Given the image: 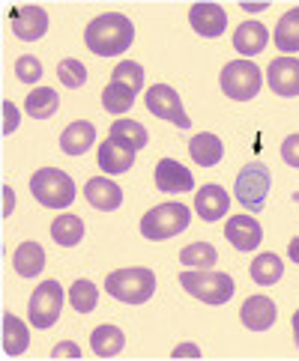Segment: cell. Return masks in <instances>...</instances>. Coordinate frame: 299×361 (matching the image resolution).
Segmentation results:
<instances>
[{
  "mask_svg": "<svg viewBox=\"0 0 299 361\" xmlns=\"http://www.w3.org/2000/svg\"><path fill=\"white\" fill-rule=\"evenodd\" d=\"M135 39V27L132 18L120 16V12H108V16H96L87 24L84 30V42L87 48L99 57H117L132 45Z\"/></svg>",
  "mask_w": 299,
  "mask_h": 361,
  "instance_id": "6da1fadb",
  "label": "cell"
},
{
  "mask_svg": "<svg viewBox=\"0 0 299 361\" xmlns=\"http://www.w3.org/2000/svg\"><path fill=\"white\" fill-rule=\"evenodd\" d=\"M105 290L117 302L144 305L156 293V275L150 269H117L105 278Z\"/></svg>",
  "mask_w": 299,
  "mask_h": 361,
  "instance_id": "7a4b0ae2",
  "label": "cell"
},
{
  "mask_svg": "<svg viewBox=\"0 0 299 361\" xmlns=\"http://www.w3.org/2000/svg\"><path fill=\"white\" fill-rule=\"evenodd\" d=\"M189 221H192L189 206L162 203V206H156V209H150L144 218H141V233H144V239H150V242H165V239H171L177 233H183V230L189 227Z\"/></svg>",
  "mask_w": 299,
  "mask_h": 361,
  "instance_id": "3957f363",
  "label": "cell"
},
{
  "mask_svg": "<svg viewBox=\"0 0 299 361\" xmlns=\"http://www.w3.org/2000/svg\"><path fill=\"white\" fill-rule=\"evenodd\" d=\"M180 283H183L189 295L206 305H225L233 295V278L225 272H206V269L194 272V269H186V272H180Z\"/></svg>",
  "mask_w": 299,
  "mask_h": 361,
  "instance_id": "277c9868",
  "label": "cell"
},
{
  "mask_svg": "<svg viewBox=\"0 0 299 361\" xmlns=\"http://www.w3.org/2000/svg\"><path fill=\"white\" fill-rule=\"evenodd\" d=\"M30 191L33 197L45 206V209H63L75 200V183L69 173L57 171V167H42L30 176Z\"/></svg>",
  "mask_w": 299,
  "mask_h": 361,
  "instance_id": "5b68a950",
  "label": "cell"
},
{
  "mask_svg": "<svg viewBox=\"0 0 299 361\" xmlns=\"http://www.w3.org/2000/svg\"><path fill=\"white\" fill-rule=\"evenodd\" d=\"M272 188V173L264 161H249L237 176V185H233V197H237L240 206L252 212H261L264 203L269 197Z\"/></svg>",
  "mask_w": 299,
  "mask_h": 361,
  "instance_id": "8992f818",
  "label": "cell"
},
{
  "mask_svg": "<svg viewBox=\"0 0 299 361\" xmlns=\"http://www.w3.org/2000/svg\"><path fill=\"white\" fill-rule=\"evenodd\" d=\"M261 69L252 60H230L222 69V90L233 102H249L261 93Z\"/></svg>",
  "mask_w": 299,
  "mask_h": 361,
  "instance_id": "52a82bcc",
  "label": "cell"
},
{
  "mask_svg": "<svg viewBox=\"0 0 299 361\" xmlns=\"http://www.w3.org/2000/svg\"><path fill=\"white\" fill-rule=\"evenodd\" d=\"M63 287L60 281H42L36 287V293L30 295V305H28V317H30V326L36 329H51L54 322L60 319L63 311Z\"/></svg>",
  "mask_w": 299,
  "mask_h": 361,
  "instance_id": "ba28073f",
  "label": "cell"
},
{
  "mask_svg": "<svg viewBox=\"0 0 299 361\" xmlns=\"http://www.w3.org/2000/svg\"><path fill=\"white\" fill-rule=\"evenodd\" d=\"M147 111L153 114V117H159V120H168V123H174L180 128H189L192 120H189V114L183 111V102H180V93L174 87H168V84H153L147 87Z\"/></svg>",
  "mask_w": 299,
  "mask_h": 361,
  "instance_id": "9c48e42d",
  "label": "cell"
},
{
  "mask_svg": "<svg viewBox=\"0 0 299 361\" xmlns=\"http://www.w3.org/2000/svg\"><path fill=\"white\" fill-rule=\"evenodd\" d=\"M9 21H12V33L21 42H36L42 39L48 30V12L36 4H21L9 9Z\"/></svg>",
  "mask_w": 299,
  "mask_h": 361,
  "instance_id": "30bf717a",
  "label": "cell"
},
{
  "mask_svg": "<svg viewBox=\"0 0 299 361\" xmlns=\"http://www.w3.org/2000/svg\"><path fill=\"white\" fill-rule=\"evenodd\" d=\"M269 90L281 99H296L299 96V60L296 57H276L266 69Z\"/></svg>",
  "mask_w": 299,
  "mask_h": 361,
  "instance_id": "8fae6325",
  "label": "cell"
},
{
  "mask_svg": "<svg viewBox=\"0 0 299 361\" xmlns=\"http://www.w3.org/2000/svg\"><path fill=\"white\" fill-rule=\"evenodd\" d=\"M156 188L165 195H183V191L194 188V176L189 167H183L174 159H162L156 164Z\"/></svg>",
  "mask_w": 299,
  "mask_h": 361,
  "instance_id": "7c38bea8",
  "label": "cell"
},
{
  "mask_svg": "<svg viewBox=\"0 0 299 361\" xmlns=\"http://www.w3.org/2000/svg\"><path fill=\"white\" fill-rule=\"evenodd\" d=\"M225 236L237 251H254L264 239V227L257 224L252 215H230L228 227H225Z\"/></svg>",
  "mask_w": 299,
  "mask_h": 361,
  "instance_id": "4fadbf2b",
  "label": "cell"
},
{
  "mask_svg": "<svg viewBox=\"0 0 299 361\" xmlns=\"http://www.w3.org/2000/svg\"><path fill=\"white\" fill-rule=\"evenodd\" d=\"M189 21H192V30L198 36H206V39L222 36L228 27V16L218 4H194L189 9Z\"/></svg>",
  "mask_w": 299,
  "mask_h": 361,
  "instance_id": "5bb4252c",
  "label": "cell"
},
{
  "mask_svg": "<svg viewBox=\"0 0 299 361\" xmlns=\"http://www.w3.org/2000/svg\"><path fill=\"white\" fill-rule=\"evenodd\" d=\"M279 311H276V302L266 299V295H249L240 311V319L242 326L249 331H266L272 322H276Z\"/></svg>",
  "mask_w": 299,
  "mask_h": 361,
  "instance_id": "9a60e30c",
  "label": "cell"
},
{
  "mask_svg": "<svg viewBox=\"0 0 299 361\" xmlns=\"http://www.w3.org/2000/svg\"><path fill=\"white\" fill-rule=\"evenodd\" d=\"M84 195H87L90 206H96V209H102V212H114L117 206L123 203V188L117 185V183H111L108 176H93V179H87Z\"/></svg>",
  "mask_w": 299,
  "mask_h": 361,
  "instance_id": "2e32d148",
  "label": "cell"
},
{
  "mask_svg": "<svg viewBox=\"0 0 299 361\" xmlns=\"http://www.w3.org/2000/svg\"><path fill=\"white\" fill-rule=\"evenodd\" d=\"M228 206H230V197L222 185H204L194 195V209H198L201 221H218V218H225Z\"/></svg>",
  "mask_w": 299,
  "mask_h": 361,
  "instance_id": "e0dca14e",
  "label": "cell"
},
{
  "mask_svg": "<svg viewBox=\"0 0 299 361\" xmlns=\"http://www.w3.org/2000/svg\"><path fill=\"white\" fill-rule=\"evenodd\" d=\"M96 161L105 173L117 176V173H126L129 167L135 164V149H129L123 144H117V140H105V144H99V152H96Z\"/></svg>",
  "mask_w": 299,
  "mask_h": 361,
  "instance_id": "ac0fdd59",
  "label": "cell"
},
{
  "mask_svg": "<svg viewBox=\"0 0 299 361\" xmlns=\"http://www.w3.org/2000/svg\"><path fill=\"white\" fill-rule=\"evenodd\" d=\"M266 42H269V30L261 21H242L237 27V33H233V48H237L242 57L261 54L266 48Z\"/></svg>",
  "mask_w": 299,
  "mask_h": 361,
  "instance_id": "d6986e66",
  "label": "cell"
},
{
  "mask_svg": "<svg viewBox=\"0 0 299 361\" xmlns=\"http://www.w3.org/2000/svg\"><path fill=\"white\" fill-rule=\"evenodd\" d=\"M96 144V126L87 120H78L66 126V132L60 135V147L66 156H84V152Z\"/></svg>",
  "mask_w": 299,
  "mask_h": 361,
  "instance_id": "ffe728a7",
  "label": "cell"
},
{
  "mask_svg": "<svg viewBox=\"0 0 299 361\" xmlns=\"http://www.w3.org/2000/svg\"><path fill=\"white\" fill-rule=\"evenodd\" d=\"M189 156L194 159V164H201V167H216L225 156V144L216 135L201 132V135H194L189 140Z\"/></svg>",
  "mask_w": 299,
  "mask_h": 361,
  "instance_id": "44dd1931",
  "label": "cell"
},
{
  "mask_svg": "<svg viewBox=\"0 0 299 361\" xmlns=\"http://www.w3.org/2000/svg\"><path fill=\"white\" fill-rule=\"evenodd\" d=\"M12 266H16V272L21 278H36L45 269V251H42V245L21 242L16 257H12Z\"/></svg>",
  "mask_w": 299,
  "mask_h": 361,
  "instance_id": "7402d4cb",
  "label": "cell"
},
{
  "mask_svg": "<svg viewBox=\"0 0 299 361\" xmlns=\"http://www.w3.org/2000/svg\"><path fill=\"white\" fill-rule=\"evenodd\" d=\"M30 346V331L28 326L18 319V317H12V314H4V353L9 358H16L21 355L24 350Z\"/></svg>",
  "mask_w": 299,
  "mask_h": 361,
  "instance_id": "603a6c76",
  "label": "cell"
},
{
  "mask_svg": "<svg viewBox=\"0 0 299 361\" xmlns=\"http://www.w3.org/2000/svg\"><path fill=\"white\" fill-rule=\"evenodd\" d=\"M90 346L99 358H114L120 355V350L126 346V334L117 326H99L93 334H90Z\"/></svg>",
  "mask_w": 299,
  "mask_h": 361,
  "instance_id": "cb8c5ba5",
  "label": "cell"
},
{
  "mask_svg": "<svg viewBox=\"0 0 299 361\" xmlns=\"http://www.w3.org/2000/svg\"><path fill=\"white\" fill-rule=\"evenodd\" d=\"M57 108H60V96H57V90H51V87H36L33 93H28V99H24V111H28L33 120H48Z\"/></svg>",
  "mask_w": 299,
  "mask_h": 361,
  "instance_id": "d4e9b609",
  "label": "cell"
},
{
  "mask_svg": "<svg viewBox=\"0 0 299 361\" xmlns=\"http://www.w3.org/2000/svg\"><path fill=\"white\" fill-rule=\"evenodd\" d=\"M111 140H117V144H123V147H129V149H144L147 147V140H150V135H147V128L141 126L138 120H117L114 126H111Z\"/></svg>",
  "mask_w": 299,
  "mask_h": 361,
  "instance_id": "484cf974",
  "label": "cell"
},
{
  "mask_svg": "<svg viewBox=\"0 0 299 361\" xmlns=\"http://www.w3.org/2000/svg\"><path fill=\"white\" fill-rule=\"evenodd\" d=\"M51 239H54L57 245H63V248H75V245L84 239V221L72 212L60 215L57 221L51 224Z\"/></svg>",
  "mask_w": 299,
  "mask_h": 361,
  "instance_id": "4316f807",
  "label": "cell"
},
{
  "mask_svg": "<svg viewBox=\"0 0 299 361\" xmlns=\"http://www.w3.org/2000/svg\"><path fill=\"white\" fill-rule=\"evenodd\" d=\"M276 45H279L288 57L299 51V6L291 9L288 16H281L279 27H276Z\"/></svg>",
  "mask_w": 299,
  "mask_h": 361,
  "instance_id": "83f0119b",
  "label": "cell"
},
{
  "mask_svg": "<svg viewBox=\"0 0 299 361\" xmlns=\"http://www.w3.org/2000/svg\"><path fill=\"white\" fill-rule=\"evenodd\" d=\"M284 275V263L279 260L276 254H261L254 257L252 263V281L261 283V287H272V283H279Z\"/></svg>",
  "mask_w": 299,
  "mask_h": 361,
  "instance_id": "f1b7e54d",
  "label": "cell"
},
{
  "mask_svg": "<svg viewBox=\"0 0 299 361\" xmlns=\"http://www.w3.org/2000/svg\"><path fill=\"white\" fill-rule=\"evenodd\" d=\"M216 260H218V254L210 242H194L180 251V263L186 269H210V266H216Z\"/></svg>",
  "mask_w": 299,
  "mask_h": 361,
  "instance_id": "f546056e",
  "label": "cell"
},
{
  "mask_svg": "<svg viewBox=\"0 0 299 361\" xmlns=\"http://www.w3.org/2000/svg\"><path fill=\"white\" fill-rule=\"evenodd\" d=\"M102 105H105V111H111V114H123V111H132V105H135V93L132 90H126V87H120V84H108L105 90H102Z\"/></svg>",
  "mask_w": 299,
  "mask_h": 361,
  "instance_id": "4dcf8cb0",
  "label": "cell"
},
{
  "mask_svg": "<svg viewBox=\"0 0 299 361\" xmlns=\"http://www.w3.org/2000/svg\"><path fill=\"white\" fill-rule=\"evenodd\" d=\"M111 81H114V84H120V87H126V90H132V93L138 96V93H141V87H144V69H141L138 63H132V60L117 63V66H114V75H111Z\"/></svg>",
  "mask_w": 299,
  "mask_h": 361,
  "instance_id": "1f68e13d",
  "label": "cell"
},
{
  "mask_svg": "<svg viewBox=\"0 0 299 361\" xmlns=\"http://www.w3.org/2000/svg\"><path fill=\"white\" fill-rule=\"evenodd\" d=\"M69 302H72V307L78 314H90L99 302V290L90 281H75L69 287Z\"/></svg>",
  "mask_w": 299,
  "mask_h": 361,
  "instance_id": "d6a6232c",
  "label": "cell"
},
{
  "mask_svg": "<svg viewBox=\"0 0 299 361\" xmlns=\"http://www.w3.org/2000/svg\"><path fill=\"white\" fill-rule=\"evenodd\" d=\"M57 78L63 87H69V90H78V87H84L87 81V69H84V63H78V60H60L57 63Z\"/></svg>",
  "mask_w": 299,
  "mask_h": 361,
  "instance_id": "836d02e7",
  "label": "cell"
},
{
  "mask_svg": "<svg viewBox=\"0 0 299 361\" xmlns=\"http://www.w3.org/2000/svg\"><path fill=\"white\" fill-rule=\"evenodd\" d=\"M16 78L21 84H36L39 78H42V63H39L36 57H30V54L18 57V63H16Z\"/></svg>",
  "mask_w": 299,
  "mask_h": 361,
  "instance_id": "e575fe53",
  "label": "cell"
},
{
  "mask_svg": "<svg viewBox=\"0 0 299 361\" xmlns=\"http://www.w3.org/2000/svg\"><path fill=\"white\" fill-rule=\"evenodd\" d=\"M281 159L291 167H299V135H288L281 144Z\"/></svg>",
  "mask_w": 299,
  "mask_h": 361,
  "instance_id": "d590c367",
  "label": "cell"
},
{
  "mask_svg": "<svg viewBox=\"0 0 299 361\" xmlns=\"http://www.w3.org/2000/svg\"><path fill=\"white\" fill-rule=\"evenodd\" d=\"M51 358L54 361H60V358H81V350H78V343L63 341V343H57L54 350H51Z\"/></svg>",
  "mask_w": 299,
  "mask_h": 361,
  "instance_id": "8d00e7d4",
  "label": "cell"
},
{
  "mask_svg": "<svg viewBox=\"0 0 299 361\" xmlns=\"http://www.w3.org/2000/svg\"><path fill=\"white\" fill-rule=\"evenodd\" d=\"M18 126V108L12 102H4V135H12Z\"/></svg>",
  "mask_w": 299,
  "mask_h": 361,
  "instance_id": "74e56055",
  "label": "cell"
},
{
  "mask_svg": "<svg viewBox=\"0 0 299 361\" xmlns=\"http://www.w3.org/2000/svg\"><path fill=\"white\" fill-rule=\"evenodd\" d=\"M174 358H201V353H198V346L194 343H183V346H177V350L171 353Z\"/></svg>",
  "mask_w": 299,
  "mask_h": 361,
  "instance_id": "f35d334b",
  "label": "cell"
},
{
  "mask_svg": "<svg viewBox=\"0 0 299 361\" xmlns=\"http://www.w3.org/2000/svg\"><path fill=\"white\" fill-rule=\"evenodd\" d=\"M288 254H291V260L299 266V236H296V239H291V245H288Z\"/></svg>",
  "mask_w": 299,
  "mask_h": 361,
  "instance_id": "ab89813d",
  "label": "cell"
},
{
  "mask_svg": "<svg viewBox=\"0 0 299 361\" xmlns=\"http://www.w3.org/2000/svg\"><path fill=\"white\" fill-rule=\"evenodd\" d=\"M293 341L299 343V311L293 314Z\"/></svg>",
  "mask_w": 299,
  "mask_h": 361,
  "instance_id": "60d3db41",
  "label": "cell"
},
{
  "mask_svg": "<svg viewBox=\"0 0 299 361\" xmlns=\"http://www.w3.org/2000/svg\"><path fill=\"white\" fill-rule=\"evenodd\" d=\"M293 200H296V203H299V191H296V195H293Z\"/></svg>",
  "mask_w": 299,
  "mask_h": 361,
  "instance_id": "b9f144b4",
  "label": "cell"
}]
</instances>
